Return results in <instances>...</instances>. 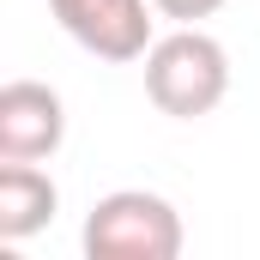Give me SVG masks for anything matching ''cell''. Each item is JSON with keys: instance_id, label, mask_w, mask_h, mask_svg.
I'll return each instance as SVG.
<instances>
[{"instance_id": "obj_1", "label": "cell", "mask_w": 260, "mask_h": 260, "mask_svg": "<svg viewBox=\"0 0 260 260\" xmlns=\"http://www.w3.org/2000/svg\"><path fill=\"white\" fill-rule=\"evenodd\" d=\"M224 91H230V55L200 24H182V30H170L145 49V97L164 115L200 121L224 103Z\"/></svg>"}, {"instance_id": "obj_2", "label": "cell", "mask_w": 260, "mask_h": 260, "mask_svg": "<svg viewBox=\"0 0 260 260\" xmlns=\"http://www.w3.org/2000/svg\"><path fill=\"white\" fill-rule=\"evenodd\" d=\"M79 242H85V260H176L182 254V212L164 194L115 188L91 206Z\"/></svg>"}, {"instance_id": "obj_3", "label": "cell", "mask_w": 260, "mask_h": 260, "mask_svg": "<svg viewBox=\"0 0 260 260\" xmlns=\"http://www.w3.org/2000/svg\"><path fill=\"white\" fill-rule=\"evenodd\" d=\"M49 12L97 61H145V49L157 43L151 37V12H157L151 0H49Z\"/></svg>"}, {"instance_id": "obj_4", "label": "cell", "mask_w": 260, "mask_h": 260, "mask_svg": "<svg viewBox=\"0 0 260 260\" xmlns=\"http://www.w3.org/2000/svg\"><path fill=\"white\" fill-rule=\"evenodd\" d=\"M67 139L61 91L43 79H12L0 85V164H43Z\"/></svg>"}, {"instance_id": "obj_5", "label": "cell", "mask_w": 260, "mask_h": 260, "mask_svg": "<svg viewBox=\"0 0 260 260\" xmlns=\"http://www.w3.org/2000/svg\"><path fill=\"white\" fill-rule=\"evenodd\" d=\"M55 206H61V188L49 182V170L0 164V242H24V236L49 230Z\"/></svg>"}, {"instance_id": "obj_6", "label": "cell", "mask_w": 260, "mask_h": 260, "mask_svg": "<svg viewBox=\"0 0 260 260\" xmlns=\"http://www.w3.org/2000/svg\"><path fill=\"white\" fill-rule=\"evenodd\" d=\"M164 18H176V24H200V18H212L218 6H230V0H151Z\"/></svg>"}]
</instances>
